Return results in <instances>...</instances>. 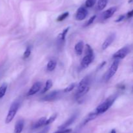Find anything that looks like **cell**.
<instances>
[{
  "label": "cell",
  "instance_id": "1",
  "mask_svg": "<svg viewBox=\"0 0 133 133\" xmlns=\"http://www.w3.org/2000/svg\"><path fill=\"white\" fill-rule=\"evenodd\" d=\"M90 80L89 76H85L84 78L81 80L77 86V90L75 98L77 99H81L82 96L88 93L89 90V84Z\"/></svg>",
  "mask_w": 133,
  "mask_h": 133
},
{
  "label": "cell",
  "instance_id": "6",
  "mask_svg": "<svg viewBox=\"0 0 133 133\" xmlns=\"http://www.w3.org/2000/svg\"><path fill=\"white\" fill-rule=\"evenodd\" d=\"M130 48L129 46H125L123 48H121L118 51H117L114 55H113V58L114 59H123L127 56V55L129 53Z\"/></svg>",
  "mask_w": 133,
  "mask_h": 133
},
{
  "label": "cell",
  "instance_id": "30",
  "mask_svg": "<svg viewBox=\"0 0 133 133\" xmlns=\"http://www.w3.org/2000/svg\"><path fill=\"white\" fill-rule=\"evenodd\" d=\"M49 126H46V127L44 128L42 130L39 132L38 133H48V131H49Z\"/></svg>",
  "mask_w": 133,
  "mask_h": 133
},
{
  "label": "cell",
  "instance_id": "31",
  "mask_svg": "<svg viewBox=\"0 0 133 133\" xmlns=\"http://www.w3.org/2000/svg\"><path fill=\"white\" fill-rule=\"evenodd\" d=\"M124 18H125V16L124 15H121L120 16H119V18H118V19H117L115 21V22H121V21L123 20H124Z\"/></svg>",
  "mask_w": 133,
  "mask_h": 133
},
{
  "label": "cell",
  "instance_id": "15",
  "mask_svg": "<svg viewBox=\"0 0 133 133\" xmlns=\"http://www.w3.org/2000/svg\"><path fill=\"white\" fill-rule=\"evenodd\" d=\"M83 48H84V42L83 40H80L78 42L75 46V51L77 55L81 56L83 53Z\"/></svg>",
  "mask_w": 133,
  "mask_h": 133
},
{
  "label": "cell",
  "instance_id": "9",
  "mask_svg": "<svg viewBox=\"0 0 133 133\" xmlns=\"http://www.w3.org/2000/svg\"><path fill=\"white\" fill-rule=\"evenodd\" d=\"M42 86V83L41 82H35V83L32 85V87L30 88V89L29 90L28 92H27V96H31V95H35L36 93L38 92L40 90V89H41Z\"/></svg>",
  "mask_w": 133,
  "mask_h": 133
},
{
  "label": "cell",
  "instance_id": "28",
  "mask_svg": "<svg viewBox=\"0 0 133 133\" xmlns=\"http://www.w3.org/2000/svg\"><path fill=\"white\" fill-rule=\"evenodd\" d=\"M96 18V15H94L93 16L91 17V18H90V19L88 20V21H87V23H86L85 24H84V27H87V26H90V24H92V23L94 22V21L95 20Z\"/></svg>",
  "mask_w": 133,
  "mask_h": 133
},
{
  "label": "cell",
  "instance_id": "12",
  "mask_svg": "<svg viewBox=\"0 0 133 133\" xmlns=\"http://www.w3.org/2000/svg\"><path fill=\"white\" fill-rule=\"evenodd\" d=\"M117 10L116 7H112L109 8V9H107V10H105V12H103V13L102 14L103 18L104 20H107L109 18H110V17L112 16L113 14L116 13Z\"/></svg>",
  "mask_w": 133,
  "mask_h": 133
},
{
  "label": "cell",
  "instance_id": "10",
  "mask_svg": "<svg viewBox=\"0 0 133 133\" xmlns=\"http://www.w3.org/2000/svg\"><path fill=\"white\" fill-rule=\"evenodd\" d=\"M116 38V34L115 33H112L105 40V41L103 42L102 44V50H106L112 43H113L114 40H115Z\"/></svg>",
  "mask_w": 133,
  "mask_h": 133
},
{
  "label": "cell",
  "instance_id": "14",
  "mask_svg": "<svg viewBox=\"0 0 133 133\" xmlns=\"http://www.w3.org/2000/svg\"><path fill=\"white\" fill-rule=\"evenodd\" d=\"M98 113H97V112H96V110H94V112H91V113H90L88 115V116L86 117V118L84 119V121H83V125H86L87 123H88V122H90V121H92V120L95 119L96 118V117L98 116Z\"/></svg>",
  "mask_w": 133,
  "mask_h": 133
},
{
  "label": "cell",
  "instance_id": "25",
  "mask_svg": "<svg viewBox=\"0 0 133 133\" xmlns=\"http://www.w3.org/2000/svg\"><path fill=\"white\" fill-rule=\"evenodd\" d=\"M31 53V48L30 46H27V48H26L25 51L24 53H23V58L27 59L30 56Z\"/></svg>",
  "mask_w": 133,
  "mask_h": 133
},
{
  "label": "cell",
  "instance_id": "3",
  "mask_svg": "<svg viewBox=\"0 0 133 133\" xmlns=\"http://www.w3.org/2000/svg\"><path fill=\"white\" fill-rule=\"evenodd\" d=\"M116 97L117 96H114V97H110L109 99H107L104 102L101 103V104H99V105L96 108V109L95 110L96 112H97L99 115L105 113V112H107V111L111 107V106L112 105L114 102L115 101Z\"/></svg>",
  "mask_w": 133,
  "mask_h": 133
},
{
  "label": "cell",
  "instance_id": "34",
  "mask_svg": "<svg viewBox=\"0 0 133 133\" xmlns=\"http://www.w3.org/2000/svg\"><path fill=\"white\" fill-rule=\"evenodd\" d=\"M118 88L121 89H125V85H123V84H119V87H118Z\"/></svg>",
  "mask_w": 133,
  "mask_h": 133
},
{
  "label": "cell",
  "instance_id": "7",
  "mask_svg": "<svg viewBox=\"0 0 133 133\" xmlns=\"http://www.w3.org/2000/svg\"><path fill=\"white\" fill-rule=\"evenodd\" d=\"M87 14H88V11L86 9V8L84 7H81L78 9L77 11L75 18H76L77 20L81 21L87 17Z\"/></svg>",
  "mask_w": 133,
  "mask_h": 133
},
{
  "label": "cell",
  "instance_id": "17",
  "mask_svg": "<svg viewBox=\"0 0 133 133\" xmlns=\"http://www.w3.org/2000/svg\"><path fill=\"white\" fill-rule=\"evenodd\" d=\"M56 66H57V61L55 59H51L48 63V65H47V70L50 72L53 71V70H55Z\"/></svg>",
  "mask_w": 133,
  "mask_h": 133
},
{
  "label": "cell",
  "instance_id": "29",
  "mask_svg": "<svg viewBox=\"0 0 133 133\" xmlns=\"http://www.w3.org/2000/svg\"><path fill=\"white\" fill-rule=\"evenodd\" d=\"M72 132V130L70 129H64V130H60L58 131L55 132L54 133H71Z\"/></svg>",
  "mask_w": 133,
  "mask_h": 133
},
{
  "label": "cell",
  "instance_id": "20",
  "mask_svg": "<svg viewBox=\"0 0 133 133\" xmlns=\"http://www.w3.org/2000/svg\"><path fill=\"white\" fill-rule=\"evenodd\" d=\"M53 86V82H52L51 80H48L46 81V83H45V86H44V89L42 90V93H45L49 89H50L51 87Z\"/></svg>",
  "mask_w": 133,
  "mask_h": 133
},
{
  "label": "cell",
  "instance_id": "23",
  "mask_svg": "<svg viewBox=\"0 0 133 133\" xmlns=\"http://www.w3.org/2000/svg\"><path fill=\"white\" fill-rule=\"evenodd\" d=\"M69 16V13L68 12H66V13H63V14H61L60 16H58V17L57 18V20L58 22H62V21L64 20L66 18Z\"/></svg>",
  "mask_w": 133,
  "mask_h": 133
},
{
  "label": "cell",
  "instance_id": "13",
  "mask_svg": "<svg viewBox=\"0 0 133 133\" xmlns=\"http://www.w3.org/2000/svg\"><path fill=\"white\" fill-rule=\"evenodd\" d=\"M24 126V121L23 119H19L17 121L14 126V133H21Z\"/></svg>",
  "mask_w": 133,
  "mask_h": 133
},
{
  "label": "cell",
  "instance_id": "4",
  "mask_svg": "<svg viewBox=\"0 0 133 133\" xmlns=\"http://www.w3.org/2000/svg\"><path fill=\"white\" fill-rule=\"evenodd\" d=\"M119 59H116L114 61V62L112 63L111 66L109 68V70L106 72V74L104 76V80L105 82H108L110 80V78L116 74V71L118 70V66H119Z\"/></svg>",
  "mask_w": 133,
  "mask_h": 133
},
{
  "label": "cell",
  "instance_id": "16",
  "mask_svg": "<svg viewBox=\"0 0 133 133\" xmlns=\"http://www.w3.org/2000/svg\"><path fill=\"white\" fill-rule=\"evenodd\" d=\"M47 118L45 117H41V118L39 119L33 125H32V129H36L40 128L41 126H44L45 125V123L46 121Z\"/></svg>",
  "mask_w": 133,
  "mask_h": 133
},
{
  "label": "cell",
  "instance_id": "19",
  "mask_svg": "<svg viewBox=\"0 0 133 133\" xmlns=\"http://www.w3.org/2000/svg\"><path fill=\"white\" fill-rule=\"evenodd\" d=\"M8 85L7 83L4 82L0 86V99H2L4 96H5V93H6V89H7Z\"/></svg>",
  "mask_w": 133,
  "mask_h": 133
},
{
  "label": "cell",
  "instance_id": "18",
  "mask_svg": "<svg viewBox=\"0 0 133 133\" xmlns=\"http://www.w3.org/2000/svg\"><path fill=\"white\" fill-rule=\"evenodd\" d=\"M108 0H98L97 5V9L98 10H102L106 7Z\"/></svg>",
  "mask_w": 133,
  "mask_h": 133
},
{
  "label": "cell",
  "instance_id": "5",
  "mask_svg": "<svg viewBox=\"0 0 133 133\" xmlns=\"http://www.w3.org/2000/svg\"><path fill=\"white\" fill-rule=\"evenodd\" d=\"M61 91H58V90H55V91H53L49 93L48 94H47L46 95L44 96V97L42 99V100H44V101H53V100H56V99H58V98L61 96Z\"/></svg>",
  "mask_w": 133,
  "mask_h": 133
},
{
  "label": "cell",
  "instance_id": "21",
  "mask_svg": "<svg viewBox=\"0 0 133 133\" xmlns=\"http://www.w3.org/2000/svg\"><path fill=\"white\" fill-rule=\"evenodd\" d=\"M70 27H68L67 28L65 29L64 30V31H62V32L61 33V34H60L59 36H58V38H59V39H60V40H62V41H64L65 39H66V35H67L68 32V31H69V29H70Z\"/></svg>",
  "mask_w": 133,
  "mask_h": 133
},
{
  "label": "cell",
  "instance_id": "2",
  "mask_svg": "<svg viewBox=\"0 0 133 133\" xmlns=\"http://www.w3.org/2000/svg\"><path fill=\"white\" fill-rule=\"evenodd\" d=\"M19 105H20L19 102L18 100H16L12 103L10 108H9V112H8L7 116L5 119V123L9 124L12 121V119L14 118L17 112H18V109H19Z\"/></svg>",
  "mask_w": 133,
  "mask_h": 133
},
{
  "label": "cell",
  "instance_id": "22",
  "mask_svg": "<svg viewBox=\"0 0 133 133\" xmlns=\"http://www.w3.org/2000/svg\"><path fill=\"white\" fill-rule=\"evenodd\" d=\"M57 117V113H54V114L52 115V116H51L49 119H47L46 121H45V125H44V126H47V125L52 123H53V121L56 119Z\"/></svg>",
  "mask_w": 133,
  "mask_h": 133
},
{
  "label": "cell",
  "instance_id": "36",
  "mask_svg": "<svg viewBox=\"0 0 133 133\" xmlns=\"http://www.w3.org/2000/svg\"><path fill=\"white\" fill-rule=\"evenodd\" d=\"M132 92H133V87H132Z\"/></svg>",
  "mask_w": 133,
  "mask_h": 133
},
{
  "label": "cell",
  "instance_id": "27",
  "mask_svg": "<svg viewBox=\"0 0 133 133\" xmlns=\"http://www.w3.org/2000/svg\"><path fill=\"white\" fill-rule=\"evenodd\" d=\"M75 87V83H71V84L69 85L68 87H66V88L64 89L63 91L64 93H69V92H70V91H72V90L74 89V87Z\"/></svg>",
  "mask_w": 133,
  "mask_h": 133
},
{
  "label": "cell",
  "instance_id": "26",
  "mask_svg": "<svg viewBox=\"0 0 133 133\" xmlns=\"http://www.w3.org/2000/svg\"><path fill=\"white\" fill-rule=\"evenodd\" d=\"M86 55H94L93 49L89 44L86 45Z\"/></svg>",
  "mask_w": 133,
  "mask_h": 133
},
{
  "label": "cell",
  "instance_id": "35",
  "mask_svg": "<svg viewBox=\"0 0 133 133\" xmlns=\"http://www.w3.org/2000/svg\"><path fill=\"white\" fill-rule=\"evenodd\" d=\"M110 133H116V131L115 129H112L111 130V132H110Z\"/></svg>",
  "mask_w": 133,
  "mask_h": 133
},
{
  "label": "cell",
  "instance_id": "11",
  "mask_svg": "<svg viewBox=\"0 0 133 133\" xmlns=\"http://www.w3.org/2000/svg\"><path fill=\"white\" fill-rule=\"evenodd\" d=\"M76 118H77V113H75V114H74L73 116H71V117H70V118H69L66 121V122H64L63 124H62L61 125H60V126L58 127V129H60V130H64V129H67L68 126H69L70 125H71V124H72L75 121V120L76 119Z\"/></svg>",
  "mask_w": 133,
  "mask_h": 133
},
{
  "label": "cell",
  "instance_id": "8",
  "mask_svg": "<svg viewBox=\"0 0 133 133\" xmlns=\"http://www.w3.org/2000/svg\"><path fill=\"white\" fill-rule=\"evenodd\" d=\"M94 59V55H85L83 59H82L81 63V66L83 69H86L90 65V64L92 63V61Z\"/></svg>",
  "mask_w": 133,
  "mask_h": 133
},
{
  "label": "cell",
  "instance_id": "24",
  "mask_svg": "<svg viewBox=\"0 0 133 133\" xmlns=\"http://www.w3.org/2000/svg\"><path fill=\"white\" fill-rule=\"evenodd\" d=\"M97 0H87L85 2V5L87 7L90 8L92 7L96 4Z\"/></svg>",
  "mask_w": 133,
  "mask_h": 133
},
{
  "label": "cell",
  "instance_id": "33",
  "mask_svg": "<svg viewBox=\"0 0 133 133\" xmlns=\"http://www.w3.org/2000/svg\"><path fill=\"white\" fill-rule=\"evenodd\" d=\"M105 64H106V61H103V63H101V65H100L99 66V68H98V69H101V68H102L103 66L104 65H105Z\"/></svg>",
  "mask_w": 133,
  "mask_h": 133
},
{
  "label": "cell",
  "instance_id": "32",
  "mask_svg": "<svg viewBox=\"0 0 133 133\" xmlns=\"http://www.w3.org/2000/svg\"><path fill=\"white\" fill-rule=\"evenodd\" d=\"M127 16L128 18H132V17L133 16V9L132 10H131V11H129L128 13H127Z\"/></svg>",
  "mask_w": 133,
  "mask_h": 133
}]
</instances>
